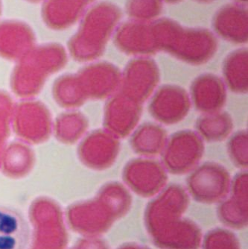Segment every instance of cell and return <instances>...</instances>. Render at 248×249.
<instances>
[{"mask_svg": "<svg viewBox=\"0 0 248 249\" xmlns=\"http://www.w3.org/2000/svg\"><path fill=\"white\" fill-rule=\"evenodd\" d=\"M120 249H148L145 247L137 246V245H127V246H123Z\"/></svg>", "mask_w": 248, "mask_h": 249, "instance_id": "16", "label": "cell"}, {"mask_svg": "<svg viewBox=\"0 0 248 249\" xmlns=\"http://www.w3.org/2000/svg\"><path fill=\"white\" fill-rule=\"evenodd\" d=\"M159 162L148 159H136L124 169L123 179L136 194L151 196L160 191L167 180L164 167Z\"/></svg>", "mask_w": 248, "mask_h": 249, "instance_id": "4", "label": "cell"}, {"mask_svg": "<svg viewBox=\"0 0 248 249\" xmlns=\"http://www.w3.org/2000/svg\"><path fill=\"white\" fill-rule=\"evenodd\" d=\"M189 204L184 189L172 184L151 201L145 223L155 245L163 249H197L201 233L197 225L183 219Z\"/></svg>", "mask_w": 248, "mask_h": 249, "instance_id": "1", "label": "cell"}, {"mask_svg": "<svg viewBox=\"0 0 248 249\" xmlns=\"http://www.w3.org/2000/svg\"><path fill=\"white\" fill-rule=\"evenodd\" d=\"M218 215L221 221L230 227H245L248 221V173L242 172L235 176L230 199L221 204Z\"/></svg>", "mask_w": 248, "mask_h": 249, "instance_id": "8", "label": "cell"}, {"mask_svg": "<svg viewBox=\"0 0 248 249\" xmlns=\"http://www.w3.org/2000/svg\"><path fill=\"white\" fill-rule=\"evenodd\" d=\"M230 60L224 64V75L228 88L235 93H245L248 91V64L247 58L242 60Z\"/></svg>", "mask_w": 248, "mask_h": 249, "instance_id": "13", "label": "cell"}, {"mask_svg": "<svg viewBox=\"0 0 248 249\" xmlns=\"http://www.w3.org/2000/svg\"><path fill=\"white\" fill-rule=\"evenodd\" d=\"M29 238L30 229L22 214L0 206V249H26Z\"/></svg>", "mask_w": 248, "mask_h": 249, "instance_id": "9", "label": "cell"}, {"mask_svg": "<svg viewBox=\"0 0 248 249\" xmlns=\"http://www.w3.org/2000/svg\"><path fill=\"white\" fill-rule=\"evenodd\" d=\"M112 106V130L116 138H124L133 131L141 115V103L123 93L114 96Z\"/></svg>", "mask_w": 248, "mask_h": 249, "instance_id": "10", "label": "cell"}, {"mask_svg": "<svg viewBox=\"0 0 248 249\" xmlns=\"http://www.w3.org/2000/svg\"><path fill=\"white\" fill-rule=\"evenodd\" d=\"M233 233L223 229L209 232L204 240V249H240Z\"/></svg>", "mask_w": 248, "mask_h": 249, "instance_id": "15", "label": "cell"}, {"mask_svg": "<svg viewBox=\"0 0 248 249\" xmlns=\"http://www.w3.org/2000/svg\"><path fill=\"white\" fill-rule=\"evenodd\" d=\"M232 128V118L226 112L205 114L196 123V129L200 137L210 142H218L226 139Z\"/></svg>", "mask_w": 248, "mask_h": 249, "instance_id": "12", "label": "cell"}, {"mask_svg": "<svg viewBox=\"0 0 248 249\" xmlns=\"http://www.w3.org/2000/svg\"><path fill=\"white\" fill-rule=\"evenodd\" d=\"M191 96L197 110L211 114L222 108L226 102V89L219 77L206 74L197 77L193 82Z\"/></svg>", "mask_w": 248, "mask_h": 249, "instance_id": "6", "label": "cell"}, {"mask_svg": "<svg viewBox=\"0 0 248 249\" xmlns=\"http://www.w3.org/2000/svg\"><path fill=\"white\" fill-rule=\"evenodd\" d=\"M228 152L231 160L237 167L248 166V132L239 131L232 136L228 143Z\"/></svg>", "mask_w": 248, "mask_h": 249, "instance_id": "14", "label": "cell"}, {"mask_svg": "<svg viewBox=\"0 0 248 249\" xmlns=\"http://www.w3.org/2000/svg\"><path fill=\"white\" fill-rule=\"evenodd\" d=\"M230 178L228 170L221 165L206 163L188 178V189L196 201L215 203L226 196L230 189Z\"/></svg>", "mask_w": 248, "mask_h": 249, "instance_id": "3", "label": "cell"}, {"mask_svg": "<svg viewBox=\"0 0 248 249\" xmlns=\"http://www.w3.org/2000/svg\"><path fill=\"white\" fill-rule=\"evenodd\" d=\"M200 135L190 130L172 134L164 147L162 163L173 174H185L195 167L204 153Z\"/></svg>", "mask_w": 248, "mask_h": 249, "instance_id": "2", "label": "cell"}, {"mask_svg": "<svg viewBox=\"0 0 248 249\" xmlns=\"http://www.w3.org/2000/svg\"><path fill=\"white\" fill-rule=\"evenodd\" d=\"M166 132L158 124L145 123L133 134L131 145L134 152L145 156H154L163 150L167 142Z\"/></svg>", "mask_w": 248, "mask_h": 249, "instance_id": "11", "label": "cell"}, {"mask_svg": "<svg viewBox=\"0 0 248 249\" xmlns=\"http://www.w3.org/2000/svg\"><path fill=\"white\" fill-rule=\"evenodd\" d=\"M191 106L186 90L178 86L165 85L158 89L149 104L150 114L164 124H175L183 120Z\"/></svg>", "mask_w": 248, "mask_h": 249, "instance_id": "5", "label": "cell"}, {"mask_svg": "<svg viewBox=\"0 0 248 249\" xmlns=\"http://www.w3.org/2000/svg\"><path fill=\"white\" fill-rule=\"evenodd\" d=\"M142 67L130 65L122 77V93L142 103L146 100L159 82V72L155 64H144Z\"/></svg>", "mask_w": 248, "mask_h": 249, "instance_id": "7", "label": "cell"}]
</instances>
